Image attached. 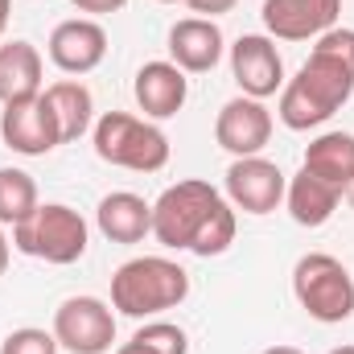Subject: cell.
<instances>
[{"mask_svg":"<svg viewBox=\"0 0 354 354\" xmlns=\"http://www.w3.org/2000/svg\"><path fill=\"white\" fill-rule=\"evenodd\" d=\"M354 95V71L342 66L338 58L313 50L301 71L280 87L276 115L288 132H309L322 128L326 120H334V111H342Z\"/></svg>","mask_w":354,"mask_h":354,"instance_id":"obj_1","label":"cell"},{"mask_svg":"<svg viewBox=\"0 0 354 354\" xmlns=\"http://www.w3.org/2000/svg\"><path fill=\"white\" fill-rule=\"evenodd\" d=\"M185 297L189 272L169 256H136L111 276V309L132 322H149L165 309H177Z\"/></svg>","mask_w":354,"mask_h":354,"instance_id":"obj_2","label":"cell"},{"mask_svg":"<svg viewBox=\"0 0 354 354\" xmlns=\"http://www.w3.org/2000/svg\"><path fill=\"white\" fill-rule=\"evenodd\" d=\"M91 145L95 157L115 165V169H132V174H157L169 165V136L132 111H103L95 115L91 128Z\"/></svg>","mask_w":354,"mask_h":354,"instance_id":"obj_3","label":"cell"},{"mask_svg":"<svg viewBox=\"0 0 354 354\" xmlns=\"http://www.w3.org/2000/svg\"><path fill=\"white\" fill-rule=\"evenodd\" d=\"M91 243V227L87 218L66 206V202H41L29 218H21L12 227V248L21 256H33V260H46V264H79L87 256Z\"/></svg>","mask_w":354,"mask_h":354,"instance_id":"obj_4","label":"cell"},{"mask_svg":"<svg viewBox=\"0 0 354 354\" xmlns=\"http://www.w3.org/2000/svg\"><path fill=\"white\" fill-rule=\"evenodd\" d=\"M292 297L297 305L322 322V326H338L354 317V276L330 252H309L292 268Z\"/></svg>","mask_w":354,"mask_h":354,"instance_id":"obj_5","label":"cell"},{"mask_svg":"<svg viewBox=\"0 0 354 354\" xmlns=\"http://www.w3.org/2000/svg\"><path fill=\"white\" fill-rule=\"evenodd\" d=\"M223 202V194L210 181L185 177L169 185L157 202H153V239L169 252H189L194 235L202 231V223L214 214V206Z\"/></svg>","mask_w":354,"mask_h":354,"instance_id":"obj_6","label":"cell"},{"mask_svg":"<svg viewBox=\"0 0 354 354\" xmlns=\"http://www.w3.org/2000/svg\"><path fill=\"white\" fill-rule=\"evenodd\" d=\"M54 338L71 354H107L115 342V313L99 297H66L54 309Z\"/></svg>","mask_w":354,"mask_h":354,"instance_id":"obj_7","label":"cell"},{"mask_svg":"<svg viewBox=\"0 0 354 354\" xmlns=\"http://www.w3.org/2000/svg\"><path fill=\"white\" fill-rule=\"evenodd\" d=\"M223 189H227V202L235 210L264 218V214H272L284 202L288 177L268 157H235L227 165V174H223Z\"/></svg>","mask_w":354,"mask_h":354,"instance_id":"obj_8","label":"cell"},{"mask_svg":"<svg viewBox=\"0 0 354 354\" xmlns=\"http://www.w3.org/2000/svg\"><path fill=\"white\" fill-rule=\"evenodd\" d=\"M0 140H4V149H12L21 157L54 153L62 145V132H58V120H54L46 95L4 103V111H0Z\"/></svg>","mask_w":354,"mask_h":354,"instance_id":"obj_9","label":"cell"},{"mask_svg":"<svg viewBox=\"0 0 354 354\" xmlns=\"http://www.w3.org/2000/svg\"><path fill=\"white\" fill-rule=\"evenodd\" d=\"M272 128H276V120L264 107V99L235 95L223 103V111L214 120V140L231 157H260L272 140Z\"/></svg>","mask_w":354,"mask_h":354,"instance_id":"obj_10","label":"cell"},{"mask_svg":"<svg viewBox=\"0 0 354 354\" xmlns=\"http://www.w3.org/2000/svg\"><path fill=\"white\" fill-rule=\"evenodd\" d=\"M260 17L272 41H317L338 25L342 0H264Z\"/></svg>","mask_w":354,"mask_h":354,"instance_id":"obj_11","label":"cell"},{"mask_svg":"<svg viewBox=\"0 0 354 354\" xmlns=\"http://www.w3.org/2000/svg\"><path fill=\"white\" fill-rule=\"evenodd\" d=\"M227 50H231V75H235V83H239L243 95L268 99V95H276L288 83L284 58H280V50H276V41L268 33H243Z\"/></svg>","mask_w":354,"mask_h":354,"instance_id":"obj_12","label":"cell"},{"mask_svg":"<svg viewBox=\"0 0 354 354\" xmlns=\"http://www.w3.org/2000/svg\"><path fill=\"white\" fill-rule=\"evenodd\" d=\"M50 62L62 75H91L103 58H107V29L95 17H71L58 21L50 41H46Z\"/></svg>","mask_w":354,"mask_h":354,"instance_id":"obj_13","label":"cell"},{"mask_svg":"<svg viewBox=\"0 0 354 354\" xmlns=\"http://www.w3.org/2000/svg\"><path fill=\"white\" fill-rule=\"evenodd\" d=\"M227 54V37L218 29V21L206 17H181L169 29V62L185 75H206L223 62Z\"/></svg>","mask_w":354,"mask_h":354,"instance_id":"obj_14","label":"cell"},{"mask_svg":"<svg viewBox=\"0 0 354 354\" xmlns=\"http://www.w3.org/2000/svg\"><path fill=\"white\" fill-rule=\"evenodd\" d=\"M132 95H136V107L145 111V120H153V124L157 120H174L185 107V99H189V79L169 58H157V62H145L136 71Z\"/></svg>","mask_w":354,"mask_h":354,"instance_id":"obj_15","label":"cell"},{"mask_svg":"<svg viewBox=\"0 0 354 354\" xmlns=\"http://www.w3.org/2000/svg\"><path fill=\"white\" fill-rule=\"evenodd\" d=\"M95 223L111 243H145V235H153V202L132 189H115L99 202Z\"/></svg>","mask_w":354,"mask_h":354,"instance_id":"obj_16","label":"cell"},{"mask_svg":"<svg viewBox=\"0 0 354 354\" xmlns=\"http://www.w3.org/2000/svg\"><path fill=\"white\" fill-rule=\"evenodd\" d=\"M41 75H46V62H41L33 41L17 37V41L0 46V103L41 95Z\"/></svg>","mask_w":354,"mask_h":354,"instance_id":"obj_17","label":"cell"},{"mask_svg":"<svg viewBox=\"0 0 354 354\" xmlns=\"http://www.w3.org/2000/svg\"><path fill=\"white\" fill-rule=\"evenodd\" d=\"M301 169L322 177V181H330L334 189H346L354 181V132H338L334 128V132L313 136L309 149H305Z\"/></svg>","mask_w":354,"mask_h":354,"instance_id":"obj_18","label":"cell"},{"mask_svg":"<svg viewBox=\"0 0 354 354\" xmlns=\"http://www.w3.org/2000/svg\"><path fill=\"white\" fill-rule=\"evenodd\" d=\"M338 202H342V189H334L330 181L305 174V169L297 177H288L284 206H288V214H292L297 227H326V223L334 218Z\"/></svg>","mask_w":354,"mask_h":354,"instance_id":"obj_19","label":"cell"},{"mask_svg":"<svg viewBox=\"0 0 354 354\" xmlns=\"http://www.w3.org/2000/svg\"><path fill=\"white\" fill-rule=\"evenodd\" d=\"M54 120H58V132H62V145H75L79 136H87L95 128V95H91L79 79H58L41 91Z\"/></svg>","mask_w":354,"mask_h":354,"instance_id":"obj_20","label":"cell"},{"mask_svg":"<svg viewBox=\"0 0 354 354\" xmlns=\"http://www.w3.org/2000/svg\"><path fill=\"white\" fill-rule=\"evenodd\" d=\"M37 181L25 169L4 165L0 169V227H17L21 218H29L37 210Z\"/></svg>","mask_w":354,"mask_h":354,"instance_id":"obj_21","label":"cell"},{"mask_svg":"<svg viewBox=\"0 0 354 354\" xmlns=\"http://www.w3.org/2000/svg\"><path fill=\"white\" fill-rule=\"evenodd\" d=\"M235 227H239V218H235V206L223 198L218 206H214V214L202 223V231L194 235V256H202V260H210V256H223L231 243H235Z\"/></svg>","mask_w":354,"mask_h":354,"instance_id":"obj_22","label":"cell"},{"mask_svg":"<svg viewBox=\"0 0 354 354\" xmlns=\"http://www.w3.org/2000/svg\"><path fill=\"white\" fill-rule=\"evenodd\" d=\"M132 342L136 346H145L149 354H189V338H185V330L174 326V322H145L136 334H132Z\"/></svg>","mask_w":354,"mask_h":354,"instance_id":"obj_23","label":"cell"},{"mask_svg":"<svg viewBox=\"0 0 354 354\" xmlns=\"http://www.w3.org/2000/svg\"><path fill=\"white\" fill-rule=\"evenodd\" d=\"M58 351L62 346H58L54 330H37V326H21L0 342V354H58Z\"/></svg>","mask_w":354,"mask_h":354,"instance_id":"obj_24","label":"cell"},{"mask_svg":"<svg viewBox=\"0 0 354 354\" xmlns=\"http://www.w3.org/2000/svg\"><path fill=\"white\" fill-rule=\"evenodd\" d=\"M313 50H322V54L338 58L342 66H351V71H354V29H346V25H334V29H326V33L313 41Z\"/></svg>","mask_w":354,"mask_h":354,"instance_id":"obj_25","label":"cell"},{"mask_svg":"<svg viewBox=\"0 0 354 354\" xmlns=\"http://www.w3.org/2000/svg\"><path fill=\"white\" fill-rule=\"evenodd\" d=\"M239 0H185V8L194 12V17H206V21H214V17H223V12H231Z\"/></svg>","mask_w":354,"mask_h":354,"instance_id":"obj_26","label":"cell"},{"mask_svg":"<svg viewBox=\"0 0 354 354\" xmlns=\"http://www.w3.org/2000/svg\"><path fill=\"white\" fill-rule=\"evenodd\" d=\"M79 12H91V17H107V12H120L128 0H71Z\"/></svg>","mask_w":354,"mask_h":354,"instance_id":"obj_27","label":"cell"},{"mask_svg":"<svg viewBox=\"0 0 354 354\" xmlns=\"http://www.w3.org/2000/svg\"><path fill=\"white\" fill-rule=\"evenodd\" d=\"M8 252H12V243H8V235H4V227H0V276L8 272Z\"/></svg>","mask_w":354,"mask_h":354,"instance_id":"obj_28","label":"cell"},{"mask_svg":"<svg viewBox=\"0 0 354 354\" xmlns=\"http://www.w3.org/2000/svg\"><path fill=\"white\" fill-rule=\"evenodd\" d=\"M8 17H12V0H0V37L8 29Z\"/></svg>","mask_w":354,"mask_h":354,"instance_id":"obj_29","label":"cell"},{"mask_svg":"<svg viewBox=\"0 0 354 354\" xmlns=\"http://www.w3.org/2000/svg\"><path fill=\"white\" fill-rule=\"evenodd\" d=\"M260 354H305V351H297V346H268V351Z\"/></svg>","mask_w":354,"mask_h":354,"instance_id":"obj_30","label":"cell"},{"mask_svg":"<svg viewBox=\"0 0 354 354\" xmlns=\"http://www.w3.org/2000/svg\"><path fill=\"white\" fill-rule=\"evenodd\" d=\"M115 354H149V351H145V346H136V342H124Z\"/></svg>","mask_w":354,"mask_h":354,"instance_id":"obj_31","label":"cell"},{"mask_svg":"<svg viewBox=\"0 0 354 354\" xmlns=\"http://www.w3.org/2000/svg\"><path fill=\"white\" fill-rule=\"evenodd\" d=\"M342 198L351 202V210H354V181H351V185H346V189H342Z\"/></svg>","mask_w":354,"mask_h":354,"instance_id":"obj_32","label":"cell"},{"mask_svg":"<svg viewBox=\"0 0 354 354\" xmlns=\"http://www.w3.org/2000/svg\"><path fill=\"white\" fill-rule=\"evenodd\" d=\"M330 354H354V342H351V346H334Z\"/></svg>","mask_w":354,"mask_h":354,"instance_id":"obj_33","label":"cell"},{"mask_svg":"<svg viewBox=\"0 0 354 354\" xmlns=\"http://www.w3.org/2000/svg\"><path fill=\"white\" fill-rule=\"evenodd\" d=\"M161 4H185V0H161Z\"/></svg>","mask_w":354,"mask_h":354,"instance_id":"obj_34","label":"cell"}]
</instances>
